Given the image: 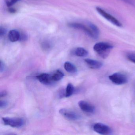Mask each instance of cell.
I'll return each instance as SVG.
<instances>
[{"mask_svg":"<svg viewBox=\"0 0 135 135\" xmlns=\"http://www.w3.org/2000/svg\"><path fill=\"white\" fill-rule=\"evenodd\" d=\"M59 113L66 119L70 120H76L80 118V116L78 114L68 109L65 108L60 109L59 110Z\"/></svg>","mask_w":135,"mask_h":135,"instance_id":"52a82bcc","label":"cell"},{"mask_svg":"<svg viewBox=\"0 0 135 135\" xmlns=\"http://www.w3.org/2000/svg\"><path fill=\"white\" fill-rule=\"evenodd\" d=\"M126 57L128 60L135 64V53L128 54Z\"/></svg>","mask_w":135,"mask_h":135,"instance_id":"ac0fdd59","label":"cell"},{"mask_svg":"<svg viewBox=\"0 0 135 135\" xmlns=\"http://www.w3.org/2000/svg\"><path fill=\"white\" fill-rule=\"evenodd\" d=\"M113 48V46L110 43L102 42L95 44L93 49L101 57L105 59L109 56Z\"/></svg>","mask_w":135,"mask_h":135,"instance_id":"7a4b0ae2","label":"cell"},{"mask_svg":"<svg viewBox=\"0 0 135 135\" xmlns=\"http://www.w3.org/2000/svg\"><path fill=\"white\" fill-rule=\"evenodd\" d=\"M64 75L61 71L60 70H57L53 75H52V78L54 82L58 81L62 79L64 77Z\"/></svg>","mask_w":135,"mask_h":135,"instance_id":"5bb4252c","label":"cell"},{"mask_svg":"<svg viewBox=\"0 0 135 135\" xmlns=\"http://www.w3.org/2000/svg\"><path fill=\"white\" fill-rule=\"evenodd\" d=\"M109 79L114 84L120 85L128 83V79L124 74L121 73H116L109 76Z\"/></svg>","mask_w":135,"mask_h":135,"instance_id":"5b68a950","label":"cell"},{"mask_svg":"<svg viewBox=\"0 0 135 135\" xmlns=\"http://www.w3.org/2000/svg\"><path fill=\"white\" fill-rule=\"evenodd\" d=\"M5 64L2 61V60H1V65H0V71L1 73L3 72L5 69Z\"/></svg>","mask_w":135,"mask_h":135,"instance_id":"44dd1931","label":"cell"},{"mask_svg":"<svg viewBox=\"0 0 135 135\" xmlns=\"http://www.w3.org/2000/svg\"><path fill=\"white\" fill-rule=\"evenodd\" d=\"M8 105L7 102L4 100H1L0 102V107L1 109H4Z\"/></svg>","mask_w":135,"mask_h":135,"instance_id":"d6986e66","label":"cell"},{"mask_svg":"<svg viewBox=\"0 0 135 135\" xmlns=\"http://www.w3.org/2000/svg\"><path fill=\"white\" fill-rule=\"evenodd\" d=\"M2 120L5 125L9 126L12 128H19L22 127L24 124V121L20 118H2Z\"/></svg>","mask_w":135,"mask_h":135,"instance_id":"3957f363","label":"cell"},{"mask_svg":"<svg viewBox=\"0 0 135 135\" xmlns=\"http://www.w3.org/2000/svg\"><path fill=\"white\" fill-rule=\"evenodd\" d=\"M6 33V30L4 27H0V37H2Z\"/></svg>","mask_w":135,"mask_h":135,"instance_id":"ffe728a7","label":"cell"},{"mask_svg":"<svg viewBox=\"0 0 135 135\" xmlns=\"http://www.w3.org/2000/svg\"><path fill=\"white\" fill-rule=\"evenodd\" d=\"M79 107L83 111L89 113H93L95 111V107L85 101H80L78 103Z\"/></svg>","mask_w":135,"mask_h":135,"instance_id":"ba28073f","label":"cell"},{"mask_svg":"<svg viewBox=\"0 0 135 135\" xmlns=\"http://www.w3.org/2000/svg\"><path fill=\"white\" fill-rule=\"evenodd\" d=\"M74 91H75V88L73 85L71 83H69L67 85L66 90H65V97L66 98H69L73 94Z\"/></svg>","mask_w":135,"mask_h":135,"instance_id":"9a60e30c","label":"cell"},{"mask_svg":"<svg viewBox=\"0 0 135 135\" xmlns=\"http://www.w3.org/2000/svg\"><path fill=\"white\" fill-rule=\"evenodd\" d=\"M41 46L42 49L45 50H48L51 48V45L49 42L44 41L42 42Z\"/></svg>","mask_w":135,"mask_h":135,"instance_id":"e0dca14e","label":"cell"},{"mask_svg":"<svg viewBox=\"0 0 135 135\" xmlns=\"http://www.w3.org/2000/svg\"><path fill=\"white\" fill-rule=\"evenodd\" d=\"M20 35L21 34L18 31L16 30H12L8 33V38L12 42H15L20 41Z\"/></svg>","mask_w":135,"mask_h":135,"instance_id":"8fae6325","label":"cell"},{"mask_svg":"<svg viewBox=\"0 0 135 135\" xmlns=\"http://www.w3.org/2000/svg\"><path fill=\"white\" fill-rule=\"evenodd\" d=\"M96 10L99 14L101 16H102L106 20L109 22L113 24L114 26H116L118 27H121L122 25L120 21L113 16L111 15L109 13H107L105 11H104L102 8L99 7L96 8Z\"/></svg>","mask_w":135,"mask_h":135,"instance_id":"277c9868","label":"cell"},{"mask_svg":"<svg viewBox=\"0 0 135 135\" xmlns=\"http://www.w3.org/2000/svg\"><path fill=\"white\" fill-rule=\"evenodd\" d=\"M7 95V92L6 91L3 90L0 93V96L1 98L4 97Z\"/></svg>","mask_w":135,"mask_h":135,"instance_id":"7402d4cb","label":"cell"},{"mask_svg":"<svg viewBox=\"0 0 135 135\" xmlns=\"http://www.w3.org/2000/svg\"><path fill=\"white\" fill-rule=\"evenodd\" d=\"M36 77L40 83L45 85H49L54 82L53 80L52 75L48 73H42L37 76Z\"/></svg>","mask_w":135,"mask_h":135,"instance_id":"9c48e42d","label":"cell"},{"mask_svg":"<svg viewBox=\"0 0 135 135\" xmlns=\"http://www.w3.org/2000/svg\"><path fill=\"white\" fill-rule=\"evenodd\" d=\"M64 68L66 71L69 73H75L77 71L76 67L69 61H66L65 63Z\"/></svg>","mask_w":135,"mask_h":135,"instance_id":"7c38bea8","label":"cell"},{"mask_svg":"<svg viewBox=\"0 0 135 135\" xmlns=\"http://www.w3.org/2000/svg\"><path fill=\"white\" fill-rule=\"evenodd\" d=\"M8 12L11 13H15L16 12V10L15 8H10L8 9Z\"/></svg>","mask_w":135,"mask_h":135,"instance_id":"603a6c76","label":"cell"},{"mask_svg":"<svg viewBox=\"0 0 135 135\" xmlns=\"http://www.w3.org/2000/svg\"><path fill=\"white\" fill-rule=\"evenodd\" d=\"M68 26L71 28L82 31L94 39H97L99 36V28L92 23H88L87 26L78 23H70L68 24Z\"/></svg>","mask_w":135,"mask_h":135,"instance_id":"6da1fadb","label":"cell"},{"mask_svg":"<svg viewBox=\"0 0 135 135\" xmlns=\"http://www.w3.org/2000/svg\"><path fill=\"white\" fill-rule=\"evenodd\" d=\"M19 1L20 0H4V2L6 6L8 7H10Z\"/></svg>","mask_w":135,"mask_h":135,"instance_id":"2e32d148","label":"cell"},{"mask_svg":"<svg viewBox=\"0 0 135 135\" xmlns=\"http://www.w3.org/2000/svg\"><path fill=\"white\" fill-rule=\"evenodd\" d=\"M122 1H124L126 3H127V2H128L129 0H122Z\"/></svg>","mask_w":135,"mask_h":135,"instance_id":"cb8c5ba5","label":"cell"},{"mask_svg":"<svg viewBox=\"0 0 135 135\" xmlns=\"http://www.w3.org/2000/svg\"><path fill=\"white\" fill-rule=\"evenodd\" d=\"M75 54L77 56L83 57L87 56L88 52L87 50H86L84 48L78 47L75 50Z\"/></svg>","mask_w":135,"mask_h":135,"instance_id":"4fadbf2b","label":"cell"},{"mask_svg":"<svg viewBox=\"0 0 135 135\" xmlns=\"http://www.w3.org/2000/svg\"><path fill=\"white\" fill-rule=\"evenodd\" d=\"M88 67L90 68L94 69H99L102 67L103 65L102 62L96 60L91 59H86L84 60Z\"/></svg>","mask_w":135,"mask_h":135,"instance_id":"30bf717a","label":"cell"},{"mask_svg":"<svg viewBox=\"0 0 135 135\" xmlns=\"http://www.w3.org/2000/svg\"><path fill=\"white\" fill-rule=\"evenodd\" d=\"M93 129L95 132L101 135H109L112 133V130L110 127L102 123L95 124L93 126Z\"/></svg>","mask_w":135,"mask_h":135,"instance_id":"8992f818","label":"cell"}]
</instances>
